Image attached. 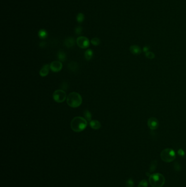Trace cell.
Instances as JSON below:
<instances>
[{
    "mask_svg": "<svg viewBox=\"0 0 186 187\" xmlns=\"http://www.w3.org/2000/svg\"><path fill=\"white\" fill-rule=\"evenodd\" d=\"M147 125L151 130H155L158 128L159 126L158 120L157 118L154 117H151L147 121Z\"/></svg>",
    "mask_w": 186,
    "mask_h": 187,
    "instance_id": "cell-7",
    "label": "cell"
},
{
    "mask_svg": "<svg viewBox=\"0 0 186 187\" xmlns=\"http://www.w3.org/2000/svg\"><path fill=\"white\" fill-rule=\"evenodd\" d=\"M148 183L146 180H142L138 184V187H147Z\"/></svg>",
    "mask_w": 186,
    "mask_h": 187,
    "instance_id": "cell-22",
    "label": "cell"
},
{
    "mask_svg": "<svg viewBox=\"0 0 186 187\" xmlns=\"http://www.w3.org/2000/svg\"><path fill=\"white\" fill-rule=\"evenodd\" d=\"M67 98L66 93L61 89L55 91L53 93V99L58 103H62L64 102Z\"/></svg>",
    "mask_w": 186,
    "mask_h": 187,
    "instance_id": "cell-5",
    "label": "cell"
},
{
    "mask_svg": "<svg viewBox=\"0 0 186 187\" xmlns=\"http://www.w3.org/2000/svg\"><path fill=\"white\" fill-rule=\"evenodd\" d=\"M93 55H94V53L91 49H87L85 53V57L87 60H90L92 58Z\"/></svg>",
    "mask_w": 186,
    "mask_h": 187,
    "instance_id": "cell-15",
    "label": "cell"
},
{
    "mask_svg": "<svg viewBox=\"0 0 186 187\" xmlns=\"http://www.w3.org/2000/svg\"><path fill=\"white\" fill-rule=\"evenodd\" d=\"M82 32V28L81 26H78L75 29V33L76 35H81Z\"/></svg>",
    "mask_w": 186,
    "mask_h": 187,
    "instance_id": "cell-21",
    "label": "cell"
},
{
    "mask_svg": "<svg viewBox=\"0 0 186 187\" xmlns=\"http://www.w3.org/2000/svg\"><path fill=\"white\" fill-rule=\"evenodd\" d=\"M149 47H148V46H145V47L143 48V52H145V53L148 52V51H149Z\"/></svg>",
    "mask_w": 186,
    "mask_h": 187,
    "instance_id": "cell-28",
    "label": "cell"
},
{
    "mask_svg": "<svg viewBox=\"0 0 186 187\" xmlns=\"http://www.w3.org/2000/svg\"><path fill=\"white\" fill-rule=\"evenodd\" d=\"M50 69L54 72H58L62 70V64L61 61H55L51 63L50 65Z\"/></svg>",
    "mask_w": 186,
    "mask_h": 187,
    "instance_id": "cell-8",
    "label": "cell"
},
{
    "mask_svg": "<svg viewBox=\"0 0 186 187\" xmlns=\"http://www.w3.org/2000/svg\"><path fill=\"white\" fill-rule=\"evenodd\" d=\"M68 68L71 72H76L79 69V65L75 61H71L68 65Z\"/></svg>",
    "mask_w": 186,
    "mask_h": 187,
    "instance_id": "cell-11",
    "label": "cell"
},
{
    "mask_svg": "<svg viewBox=\"0 0 186 187\" xmlns=\"http://www.w3.org/2000/svg\"><path fill=\"white\" fill-rule=\"evenodd\" d=\"M57 58L61 62H64L66 60L67 55L62 50H59L57 53Z\"/></svg>",
    "mask_w": 186,
    "mask_h": 187,
    "instance_id": "cell-14",
    "label": "cell"
},
{
    "mask_svg": "<svg viewBox=\"0 0 186 187\" xmlns=\"http://www.w3.org/2000/svg\"><path fill=\"white\" fill-rule=\"evenodd\" d=\"M46 43L45 42H44V41L41 42L40 43H39V46H40V47H41V48H44V47H45V46H46Z\"/></svg>",
    "mask_w": 186,
    "mask_h": 187,
    "instance_id": "cell-27",
    "label": "cell"
},
{
    "mask_svg": "<svg viewBox=\"0 0 186 187\" xmlns=\"http://www.w3.org/2000/svg\"><path fill=\"white\" fill-rule=\"evenodd\" d=\"M134 185V182L132 179H129L126 183V187H133Z\"/></svg>",
    "mask_w": 186,
    "mask_h": 187,
    "instance_id": "cell-24",
    "label": "cell"
},
{
    "mask_svg": "<svg viewBox=\"0 0 186 187\" xmlns=\"http://www.w3.org/2000/svg\"><path fill=\"white\" fill-rule=\"evenodd\" d=\"M61 88L63 90H67V89L68 88V84L66 82L63 83L61 85Z\"/></svg>",
    "mask_w": 186,
    "mask_h": 187,
    "instance_id": "cell-25",
    "label": "cell"
},
{
    "mask_svg": "<svg viewBox=\"0 0 186 187\" xmlns=\"http://www.w3.org/2000/svg\"><path fill=\"white\" fill-rule=\"evenodd\" d=\"M85 19V16L84 14L81 13H80L77 16V20L79 23H82Z\"/></svg>",
    "mask_w": 186,
    "mask_h": 187,
    "instance_id": "cell-17",
    "label": "cell"
},
{
    "mask_svg": "<svg viewBox=\"0 0 186 187\" xmlns=\"http://www.w3.org/2000/svg\"><path fill=\"white\" fill-rule=\"evenodd\" d=\"M49 69H50V67L48 64H46L42 67L39 72V74L42 77H45L48 74Z\"/></svg>",
    "mask_w": 186,
    "mask_h": 187,
    "instance_id": "cell-10",
    "label": "cell"
},
{
    "mask_svg": "<svg viewBox=\"0 0 186 187\" xmlns=\"http://www.w3.org/2000/svg\"><path fill=\"white\" fill-rule=\"evenodd\" d=\"M38 36L41 39H45L48 36V33L45 30L41 29L38 32Z\"/></svg>",
    "mask_w": 186,
    "mask_h": 187,
    "instance_id": "cell-16",
    "label": "cell"
},
{
    "mask_svg": "<svg viewBox=\"0 0 186 187\" xmlns=\"http://www.w3.org/2000/svg\"><path fill=\"white\" fill-rule=\"evenodd\" d=\"M129 50L130 52L134 55H139L141 52V49L139 46L137 45H133L130 46Z\"/></svg>",
    "mask_w": 186,
    "mask_h": 187,
    "instance_id": "cell-12",
    "label": "cell"
},
{
    "mask_svg": "<svg viewBox=\"0 0 186 187\" xmlns=\"http://www.w3.org/2000/svg\"><path fill=\"white\" fill-rule=\"evenodd\" d=\"M160 158L166 163H170L174 161L176 158L175 153L170 148H166L163 150L160 153Z\"/></svg>",
    "mask_w": 186,
    "mask_h": 187,
    "instance_id": "cell-4",
    "label": "cell"
},
{
    "mask_svg": "<svg viewBox=\"0 0 186 187\" xmlns=\"http://www.w3.org/2000/svg\"><path fill=\"white\" fill-rule=\"evenodd\" d=\"M178 154H179V155H180L181 156H183L185 154L184 152L182 149H179L178 151Z\"/></svg>",
    "mask_w": 186,
    "mask_h": 187,
    "instance_id": "cell-26",
    "label": "cell"
},
{
    "mask_svg": "<svg viewBox=\"0 0 186 187\" xmlns=\"http://www.w3.org/2000/svg\"><path fill=\"white\" fill-rule=\"evenodd\" d=\"M87 125V120L81 117L74 118L70 123L71 128L75 132H81L85 129Z\"/></svg>",
    "mask_w": 186,
    "mask_h": 187,
    "instance_id": "cell-1",
    "label": "cell"
},
{
    "mask_svg": "<svg viewBox=\"0 0 186 187\" xmlns=\"http://www.w3.org/2000/svg\"><path fill=\"white\" fill-rule=\"evenodd\" d=\"M75 41L73 37H68L64 41V44L67 48H71L75 45Z\"/></svg>",
    "mask_w": 186,
    "mask_h": 187,
    "instance_id": "cell-9",
    "label": "cell"
},
{
    "mask_svg": "<svg viewBox=\"0 0 186 187\" xmlns=\"http://www.w3.org/2000/svg\"><path fill=\"white\" fill-rule=\"evenodd\" d=\"M157 161H153V162H152L151 164V166H150V172H153L156 169V167H157Z\"/></svg>",
    "mask_w": 186,
    "mask_h": 187,
    "instance_id": "cell-20",
    "label": "cell"
},
{
    "mask_svg": "<svg viewBox=\"0 0 186 187\" xmlns=\"http://www.w3.org/2000/svg\"><path fill=\"white\" fill-rule=\"evenodd\" d=\"M67 102L70 107L77 108L81 105L82 103V97L78 92H71L67 97Z\"/></svg>",
    "mask_w": 186,
    "mask_h": 187,
    "instance_id": "cell-2",
    "label": "cell"
},
{
    "mask_svg": "<svg viewBox=\"0 0 186 187\" xmlns=\"http://www.w3.org/2000/svg\"><path fill=\"white\" fill-rule=\"evenodd\" d=\"M145 56L146 58H147L148 59H153L155 58V55L152 52H148L146 53Z\"/></svg>",
    "mask_w": 186,
    "mask_h": 187,
    "instance_id": "cell-23",
    "label": "cell"
},
{
    "mask_svg": "<svg viewBox=\"0 0 186 187\" xmlns=\"http://www.w3.org/2000/svg\"><path fill=\"white\" fill-rule=\"evenodd\" d=\"M165 181L164 176L159 173L152 174L149 177V182L152 187H162Z\"/></svg>",
    "mask_w": 186,
    "mask_h": 187,
    "instance_id": "cell-3",
    "label": "cell"
},
{
    "mask_svg": "<svg viewBox=\"0 0 186 187\" xmlns=\"http://www.w3.org/2000/svg\"><path fill=\"white\" fill-rule=\"evenodd\" d=\"M77 43L80 48L85 49L90 46V41L87 37L80 36L77 40Z\"/></svg>",
    "mask_w": 186,
    "mask_h": 187,
    "instance_id": "cell-6",
    "label": "cell"
},
{
    "mask_svg": "<svg viewBox=\"0 0 186 187\" xmlns=\"http://www.w3.org/2000/svg\"><path fill=\"white\" fill-rule=\"evenodd\" d=\"M84 116L87 120L91 121V118H92V115H91V113L89 112V110H86L84 112Z\"/></svg>",
    "mask_w": 186,
    "mask_h": 187,
    "instance_id": "cell-18",
    "label": "cell"
},
{
    "mask_svg": "<svg viewBox=\"0 0 186 187\" xmlns=\"http://www.w3.org/2000/svg\"><path fill=\"white\" fill-rule=\"evenodd\" d=\"M90 125L92 128L95 130H98L100 128V127H101L100 123L97 120L91 121L90 123Z\"/></svg>",
    "mask_w": 186,
    "mask_h": 187,
    "instance_id": "cell-13",
    "label": "cell"
},
{
    "mask_svg": "<svg viewBox=\"0 0 186 187\" xmlns=\"http://www.w3.org/2000/svg\"><path fill=\"white\" fill-rule=\"evenodd\" d=\"M91 43L95 46L98 45L100 43V40L98 39V38H97V37H95V38H94V39H92L91 40Z\"/></svg>",
    "mask_w": 186,
    "mask_h": 187,
    "instance_id": "cell-19",
    "label": "cell"
}]
</instances>
